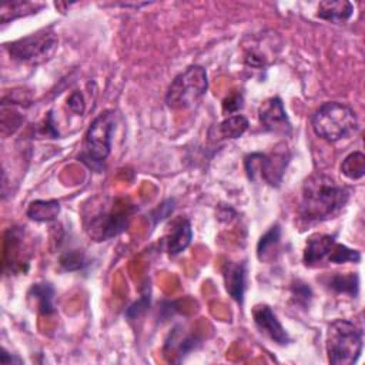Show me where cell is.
I'll return each instance as SVG.
<instances>
[{
    "label": "cell",
    "mask_w": 365,
    "mask_h": 365,
    "mask_svg": "<svg viewBox=\"0 0 365 365\" xmlns=\"http://www.w3.org/2000/svg\"><path fill=\"white\" fill-rule=\"evenodd\" d=\"M242 96L241 93H235V94H231L228 96L224 103H222V111L224 113H228V114H234L237 113L241 107H242Z\"/></svg>",
    "instance_id": "27"
},
{
    "label": "cell",
    "mask_w": 365,
    "mask_h": 365,
    "mask_svg": "<svg viewBox=\"0 0 365 365\" xmlns=\"http://www.w3.org/2000/svg\"><path fill=\"white\" fill-rule=\"evenodd\" d=\"M281 240V227L278 224L272 225L258 241L257 255L259 261H269L274 258V252L278 251Z\"/></svg>",
    "instance_id": "18"
},
{
    "label": "cell",
    "mask_w": 365,
    "mask_h": 365,
    "mask_svg": "<svg viewBox=\"0 0 365 365\" xmlns=\"http://www.w3.org/2000/svg\"><path fill=\"white\" fill-rule=\"evenodd\" d=\"M192 230L187 218H177L173 221L171 228L165 235V248L170 255H177L182 252L191 242Z\"/></svg>",
    "instance_id": "13"
},
{
    "label": "cell",
    "mask_w": 365,
    "mask_h": 365,
    "mask_svg": "<svg viewBox=\"0 0 365 365\" xmlns=\"http://www.w3.org/2000/svg\"><path fill=\"white\" fill-rule=\"evenodd\" d=\"M222 277L225 289L230 297L238 302H244V294L247 289V264L245 262H232L227 261L222 268Z\"/></svg>",
    "instance_id": "11"
},
{
    "label": "cell",
    "mask_w": 365,
    "mask_h": 365,
    "mask_svg": "<svg viewBox=\"0 0 365 365\" xmlns=\"http://www.w3.org/2000/svg\"><path fill=\"white\" fill-rule=\"evenodd\" d=\"M361 252L358 250L349 248L344 244L335 242L327 261L331 264H345V262H359Z\"/></svg>",
    "instance_id": "22"
},
{
    "label": "cell",
    "mask_w": 365,
    "mask_h": 365,
    "mask_svg": "<svg viewBox=\"0 0 365 365\" xmlns=\"http://www.w3.org/2000/svg\"><path fill=\"white\" fill-rule=\"evenodd\" d=\"M100 204V207L90 215L84 217V225L88 235L96 241H106L111 237L123 232L130 221L128 205H111Z\"/></svg>",
    "instance_id": "7"
},
{
    "label": "cell",
    "mask_w": 365,
    "mask_h": 365,
    "mask_svg": "<svg viewBox=\"0 0 365 365\" xmlns=\"http://www.w3.org/2000/svg\"><path fill=\"white\" fill-rule=\"evenodd\" d=\"M349 190L325 174H312L301 191L299 214L305 221H325L335 217L348 202Z\"/></svg>",
    "instance_id": "1"
},
{
    "label": "cell",
    "mask_w": 365,
    "mask_h": 365,
    "mask_svg": "<svg viewBox=\"0 0 365 365\" xmlns=\"http://www.w3.org/2000/svg\"><path fill=\"white\" fill-rule=\"evenodd\" d=\"M115 130V113L106 110L98 114L87 128L80 160L90 168L101 170L111 151V140Z\"/></svg>",
    "instance_id": "4"
},
{
    "label": "cell",
    "mask_w": 365,
    "mask_h": 365,
    "mask_svg": "<svg viewBox=\"0 0 365 365\" xmlns=\"http://www.w3.org/2000/svg\"><path fill=\"white\" fill-rule=\"evenodd\" d=\"M364 334L348 319H335L328 325L325 349L332 365H352L361 356Z\"/></svg>",
    "instance_id": "3"
},
{
    "label": "cell",
    "mask_w": 365,
    "mask_h": 365,
    "mask_svg": "<svg viewBox=\"0 0 365 365\" xmlns=\"http://www.w3.org/2000/svg\"><path fill=\"white\" fill-rule=\"evenodd\" d=\"M335 237L328 234H314L307 240V245L304 248V264L307 267H318L324 259L328 258L334 244Z\"/></svg>",
    "instance_id": "12"
},
{
    "label": "cell",
    "mask_w": 365,
    "mask_h": 365,
    "mask_svg": "<svg viewBox=\"0 0 365 365\" xmlns=\"http://www.w3.org/2000/svg\"><path fill=\"white\" fill-rule=\"evenodd\" d=\"M60 212V202L57 200H36L27 208V215L34 221H51Z\"/></svg>",
    "instance_id": "20"
},
{
    "label": "cell",
    "mask_w": 365,
    "mask_h": 365,
    "mask_svg": "<svg viewBox=\"0 0 365 365\" xmlns=\"http://www.w3.org/2000/svg\"><path fill=\"white\" fill-rule=\"evenodd\" d=\"M207 71L201 66H190L180 73L165 93V104L174 110L195 106L207 93Z\"/></svg>",
    "instance_id": "5"
},
{
    "label": "cell",
    "mask_w": 365,
    "mask_h": 365,
    "mask_svg": "<svg viewBox=\"0 0 365 365\" xmlns=\"http://www.w3.org/2000/svg\"><path fill=\"white\" fill-rule=\"evenodd\" d=\"M341 173L349 180H359L365 174V155L361 151L348 154L341 163Z\"/></svg>",
    "instance_id": "21"
},
{
    "label": "cell",
    "mask_w": 365,
    "mask_h": 365,
    "mask_svg": "<svg viewBox=\"0 0 365 365\" xmlns=\"http://www.w3.org/2000/svg\"><path fill=\"white\" fill-rule=\"evenodd\" d=\"M57 46V34L53 31V29L48 27L6 44V48L10 57L16 61L40 64L53 57Z\"/></svg>",
    "instance_id": "6"
},
{
    "label": "cell",
    "mask_w": 365,
    "mask_h": 365,
    "mask_svg": "<svg viewBox=\"0 0 365 365\" xmlns=\"http://www.w3.org/2000/svg\"><path fill=\"white\" fill-rule=\"evenodd\" d=\"M259 121L267 131L281 135H289L292 131L291 121L279 97L267 98L258 108Z\"/></svg>",
    "instance_id": "9"
},
{
    "label": "cell",
    "mask_w": 365,
    "mask_h": 365,
    "mask_svg": "<svg viewBox=\"0 0 365 365\" xmlns=\"http://www.w3.org/2000/svg\"><path fill=\"white\" fill-rule=\"evenodd\" d=\"M150 307V294H144L141 295L140 299H137L134 304H131L125 312L128 319H135L138 317H141Z\"/></svg>",
    "instance_id": "24"
},
{
    "label": "cell",
    "mask_w": 365,
    "mask_h": 365,
    "mask_svg": "<svg viewBox=\"0 0 365 365\" xmlns=\"http://www.w3.org/2000/svg\"><path fill=\"white\" fill-rule=\"evenodd\" d=\"M289 161V153L284 143H279L271 154L252 153L245 157V171L250 180L259 174L269 185L278 187Z\"/></svg>",
    "instance_id": "8"
},
{
    "label": "cell",
    "mask_w": 365,
    "mask_h": 365,
    "mask_svg": "<svg viewBox=\"0 0 365 365\" xmlns=\"http://www.w3.org/2000/svg\"><path fill=\"white\" fill-rule=\"evenodd\" d=\"M328 287L336 294H344L355 298L359 292V278L356 272H346V274L336 272L329 278Z\"/></svg>",
    "instance_id": "17"
},
{
    "label": "cell",
    "mask_w": 365,
    "mask_h": 365,
    "mask_svg": "<svg viewBox=\"0 0 365 365\" xmlns=\"http://www.w3.org/2000/svg\"><path fill=\"white\" fill-rule=\"evenodd\" d=\"M67 106L74 114L81 115L86 110V101H84L83 94L80 91H73L70 94V97L67 98Z\"/></svg>",
    "instance_id": "26"
},
{
    "label": "cell",
    "mask_w": 365,
    "mask_h": 365,
    "mask_svg": "<svg viewBox=\"0 0 365 365\" xmlns=\"http://www.w3.org/2000/svg\"><path fill=\"white\" fill-rule=\"evenodd\" d=\"M29 301H33V305L40 314L48 315L56 311L54 308V288L48 282L33 284L29 294Z\"/></svg>",
    "instance_id": "16"
},
{
    "label": "cell",
    "mask_w": 365,
    "mask_h": 365,
    "mask_svg": "<svg viewBox=\"0 0 365 365\" xmlns=\"http://www.w3.org/2000/svg\"><path fill=\"white\" fill-rule=\"evenodd\" d=\"M44 4L36 3V1H7L1 6V23H7L10 20L19 19L21 16L37 13L40 9H43Z\"/></svg>",
    "instance_id": "19"
},
{
    "label": "cell",
    "mask_w": 365,
    "mask_h": 365,
    "mask_svg": "<svg viewBox=\"0 0 365 365\" xmlns=\"http://www.w3.org/2000/svg\"><path fill=\"white\" fill-rule=\"evenodd\" d=\"M252 319L259 331L265 338L272 341L277 345H288L291 342V338L274 311L265 305V304H258L252 308Z\"/></svg>",
    "instance_id": "10"
},
{
    "label": "cell",
    "mask_w": 365,
    "mask_h": 365,
    "mask_svg": "<svg viewBox=\"0 0 365 365\" xmlns=\"http://www.w3.org/2000/svg\"><path fill=\"white\" fill-rule=\"evenodd\" d=\"M311 124L315 134L329 143L355 134L359 127L355 111L339 101H327L319 106L312 114Z\"/></svg>",
    "instance_id": "2"
},
{
    "label": "cell",
    "mask_w": 365,
    "mask_h": 365,
    "mask_svg": "<svg viewBox=\"0 0 365 365\" xmlns=\"http://www.w3.org/2000/svg\"><path fill=\"white\" fill-rule=\"evenodd\" d=\"M23 362V359H20V358H17V356H10L9 355V352H6L4 349H3V354H1V364L3 365H9V364H21Z\"/></svg>",
    "instance_id": "28"
},
{
    "label": "cell",
    "mask_w": 365,
    "mask_h": 365,
    "mask_svg": "<svg viewBox=\"0 0 365 365\" xmlns=\"http://www.w3.org/2000/svg\"><path fill=\"white\" fill-rule=\"evenodd\" d=\"M354 13V6L349 1L345 0H325L318 3L317 16L325 21L334 23V24H342L346 23Z\"/></svg>",
    "instance_id": "15"
},
{
    "label": "cell",
    "mask_w": 365,
    "mask_h": 365,
    "mask_svg": "<svg viewBox=\"0 0 365 365\" xmlns=\"http://www.w3.org/2000/svg\"><path fill=\"white\" fill-rule=\"evenodd\" d=\"M248 120L242 114H234L210 128L211 140H232L241 137L248 130Z\"/></svg>",
    "instance_id": "14"
},
{
    "label": "cell",
    "mask_w": 365,
    "mask_h": 365,
    "mask_svg": "<svg viewBox=\"0 0 365 365\" xmlns=\"http://www.w3.org/2000/svg\"><path fill=\"white\" fill-rule=\"evenodd\" d=\"M86 264V258L83 255V252H80L78 250H71L67 251L61 255L60 258V265L67 269V271H77L81 269L83 265Z\"/></svg>",
    "instance_id": "23"
},
{
    "label": "cell",
    "mask_w": 365,
    "mask_h": 365,
    "mask_svg": "<svg viewBox=\"0 0 365 365\" xmlns=\"http://www.w3.org/2000/svg\"><path fill=\"white\" fill-rule=\"evenodd\" d=\"M291 291H292V297L297 299V302H299L302 305L309 304V301L312 298V291L307 284L297 281V284L292 285Z\"/></svg>",
    "instance_id": "25"
}]
</instances>
